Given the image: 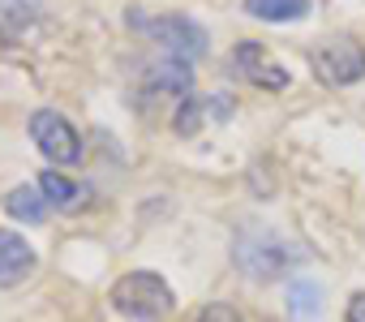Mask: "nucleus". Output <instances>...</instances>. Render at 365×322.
I'll return each instance as SVG.
<instances>
[{"mask_svg":"<svg viewBox=\"0 0 365 322\" xmlns=\"http://www.w3.org/2000/svg\"><path fill=\"white\" fill-rule=\"evenodd\" d=\"M129 26H133L138 35L155 39L159 48H168V52L180 56V61H198V56H207V48H211L207 31H202L194 18H185V14H142V9H129Z\"/></svg>","mask_w":365,"mask_h":322,"instance_id":"f257e3e1","label":"nucleus"},{"mask_svg":"<svg viewBox=\"0 0 365 322\" xmlns=\"http://www.w3.org/2000/svg\"><path fill=\"white\" fill-rule=\"evenodd\" d=\"M112 305L129 322H163L172 313V288L150 271H129L112 284Z\"/></svg>","mask_w":365,"mask_h":322,"instance_id":"f03ea898","label":"nucleus"},{"mask_svg":"<svg viewBox=\"0 0 365 322\" xmlns=\"http://www.w3.org/2000/svg\"><path fill=\"white\" fill-rule=\"evenodd\" d=\"M297 258H301V249L288 245L279 232H258V228H250V232L237 237V262H241V271H245L250 279H258V284H271V279L288 275V271L297 266Z\"/></svg>","mask_w":365,"mask_h":322,"instance_id":"7ed1b4c3","label":"nucleus"},{"mask_svg":"<svg viewBox=\"0 0 365 322\" xmlns=\"http://www.w3.org/2000/svg\"><path fill=\"white\" fill-rule=\"evenodd\" d=\"M309 65L318 73V82L327 86H352L356 78H365V48L348 35H335V39H322L314 52H309Z\"/></svg>","mask_w":365,"mask_h":322,"instance_id":"20e7f679","label":"nucleus"},{"mask_svg":"<svg viewBox=\"0 0 365 322\" xmlns=\"http://www.w3.org/2000/svg\"><path fill=\"white\" fill-rule=\"evenodd\" d=\"M31 137H35V146L52 159V164H78V155H82L78 129L61 112H52V108H39L31 116Z\"/></svg>","mask_w":365,"mask_h":322,"instance_id":"39448f33","label":"nucleus"},{"mask_svg":"<svg viewBox=\"0 0 365 322\" xmlns=\"http://www.w3.org/2000/svg\"><path fill=\"white\" fill-rule=\"evenodd\" d=\"M142 95H168V99H194V65L190 61H180V56H159V61H150L146 65V73H142Z\"/></svg>","mask_w":365,"mask_h":322,"instance_id":"423d86ee","label":"nucleus"},{"mask_svg":"<svg viewBox=\"0 0 365 322\" xmlns=\"http://www.w3.org/2000/svg\"><path fill=\"white\" fill-rule=\"evenodd\" d=\"M232 69H237L241 78H250L254 86H262V90H284V86H288V69H279L262 43H237Z\"/></svg>","mask_w":365,"mask_h":322,"instance_id":"0eeeda50","label":"nucleus"},{"mask_svg":"<svg viewBox=\"0 0 365 322\" xmlns=\"http://www.w3.org/2000/svg\"><path fill=\"white\" fill-rule=\"evenodd\" d=\"M31 266H35V249L26 245V237L0 228V288L22 284L31 275Z\"/></svg>","mask_w":365,"mask_h":322,"instance_id":"6e6552de","label":"nucleus"},{"mask_svg":"<svg viewBox=\"0 0 365 322\" xmlns=\"http://www.w3.org/2000/svg\"><path fill=\"white\" fill-rule=\"evenodd\" d=\"M207 112L215 116V120H228L232 116V103L224 99V95H194V99H185L176 108V116H172V125H176V133L180 137H190V133H198L202 129V120H207Z\"/></svg>","mask_w":365,"mask_h":322,"instance_id":"1a4fd4ad","label":"nucleus"},{"mask_svg":"<svg viewBox=\"0 0 365 322\" xmlns=\"http://www.w3.org/2000/svg\"><path fill=\"white\" fill-rule=\"evenodd\" d=\"M39 14H43V0H0V39L5 43L26 39Z\"/></svg>","mask_w":365,"mask_h":322,"instance_id":"9d476101","label":"nucleus"},{"mask_svg":"<svg viewBox=\"0 0 365 322\" xmlns=\"http://www.w3.org/2000/svg\"><path fill=\"white\" fill-rule=\"evenodd\" d=\"M39 189H43L48 207H56V211H65V215H73V211H82V207L91 202V189L78 185V181H69V177H61V172H43V177H39Z\"/></svg>","mask_w":365,"mask_h":322,"instance_id":"9b49d317","label":"nucleus"},{"mask_svg":"<svg viewBox=\"0 0 365 322\" xmlns=\"http://www.w3.org/2000/svg\"><path fill=\"white\" fill-rule=\"evenodd\" d=\"M5 211H9L14 219L43 224V215H48V198H43V189H39V185H18V189L5 198Z\"/></svg>","mask_w":365,"mask_h":322,"instance_id":"f8f14e48","label":"nucleus"},{"mask_svg":"<svg viewBox=\"0 0 365 322\" xmlns=\"http://www.w3.org/2000/svg\"><path fill=\"white\" fill-rule=\"evenodd\" d=\"M245 9L267 22H292L309 14V0H245Z\"/></svg>","mask_w":365,"mask_h":322,"instance_id":"ddd939ff","label":"nucleus"},{"mask_svg":"<svg viewBox=\"0 0 365 322\" xmlns=\"http://www.w3.org/2000/svg\"><path fill=\"white\" fill-rule=\"evenodd\" d=\"M288 301H292V318H301V322H314L318 318V288L314 284H292V292H288Z\"/></svg>","mask_w":365,"mask_h":322,"instance_id":"4468645a","label":"nucleus"},{"mask_svg":"<svg viewBox=\"0 0 365 322\" xmlns=\"http://www.w3.org/2000/svg\"><path fill=\"white\" fill-rule=\"evenodd\" d=\"M198 322H241V313H237L232 305H224V301H215V305H207V309L198 313Z\"/></svg>","mask_w":365,"mask_h":322,"instance_id":"2eb2a0df","label":"nucleus"},{"mask_svg":"<svg viewBox=\"0 0 365 322\" xmlns=\"http://www.w3.org/2000/svg\"><path fill=\"white\" fill-rule=\"evenodd\" d=\"M348 322H365V292H356L348 301Z\"/></svg>","mask_w":365,"mask_h":322,"instance_id":"dca6fc26","label":"nucleus"}]
</instances>
